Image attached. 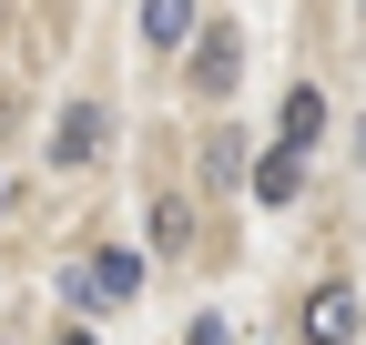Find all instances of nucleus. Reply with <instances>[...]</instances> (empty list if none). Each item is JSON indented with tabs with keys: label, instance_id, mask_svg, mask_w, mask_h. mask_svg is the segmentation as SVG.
Wrapping results in <instances>:
<instances>
[{
	"label": "nucleus",
	"instance_id": "f257e3e1",
	"mask_svg": "<svg viewBox=\"0 0 366 345\" xmlns=\"http://www.w3.org/2000/svg\"><path fill=\"white\" fill-rule=\"evenodd\" d=\"M234 81H244V31H234V21H204V31H194V92L224 102Z\"/></svg>",
	"mask_w": 366,
	"mask_h": 345
},
{
	"label": "nucleus",
	"instance_id": "f03ea898",
	"mask_svg": "<svg viewBox=\"0 0 366 345\" xmlns=\"http://www.w3.org/2000/svg\"><path fill=\"white\" fill-rule=\"evenodd\" d=\"M102 143H112V102H92V92H81V102L51 122V172H81Z\"/></svg>",
	"mask_w": 366,
	"mask_h": 345
},
{
	"label": "nucleus",
	"instance_id": "7ed1b4c3",
	"mask_svg": "<svg viewBox=\"0 0 366 345\" xmlns=\"http://www.w3.org/2000/svg\"><path fill=\"white\" fill-rule=\"evenodd\" d=\"M71 294H81V305H132V294H143V254H132V244H102L71 274Z\"/></svg>",
	"mask_w": 366,
	"mask_h": 345
},
{
	"label": "nucleus",
	"instance_id": "20e7f679",
	"mask_svg": "<svg viewBox=\"0 0 366 345\" xmlns=\"http://www.w3.org/2000/svg\"><path fill=\"white\" fill-rule=\"evenodd\" d=\"M356 325H366V294L356 284H315L305 294V345H356Z\"/></svg>",
	"mask_w": 366,
	"mask_h": 345
},
{
	"label": "nucleus",
	"instance_id": "39448f33",
	"mask_svg": "<svg viewBox=\"0 0 366 345\" xmlns=\"http://www.w3.org/2000/svg\"><path fill=\"white\" fill-rule=\"evenodd\" d=\"M244 193H254V203H295V193H305V153L264 143V153H254V172H244Z\"/></svg>",
	"mask_w": 366,
	"mask_h": 345
},
{
	"label": "nucleus",
	"instance_id": "423d86ee",
	"mask_svg": "<svg viewBox=\"0 0 366 345\" xmlns=\"http://www.w3.org/2000/svg\"><path fill=\"white\" fill-rule=\"evenodd\" d=\"M143 41H153V51L194 41V0H143Z\"/></svg>",
	"mask_w": 366,
	"mask_h": 345
},
{
	"label": "nucleus",
	"instance_id": "0eeeda50",
	"mask_svg": "<svg viewBox=\"0 0 366 345\" xmlns=\"http://www.w3.org/2000/svg\"><path fill=\"white\" fill-rule=\"evenodd\" d=\"M326 133V92H285V153H305Z\"/></svg>",
	"mask_w": 366,
	"mask_h": 345
},
{
	"label": "nucleus",
	"instance_id": "6e6552de",
	"mask_svg": "<svg viewBox=\"0 0 366 345\" xmlns=\"http://www.w3.org/2000/svg\"><path fill=\"white\" fill-rule=\"evenodd\" d=\"M183 234H194V213H183V203H173V193H163V203H153V244H163V254H173V244H183Z\"/></svg>",
	"mask_w": 366,
	"mask_h": 345
},
{
	"label": "nucleus",
	"instance_id": "1a4fd4ad",
	"mask_svg": "<svg viewBox=\"0 0 366 345\" xmlns=\"http://www.w3.org/2000/svg\"><path fill=\"white\" fill-rule=\"evenodd\" d=\"M183 345H234V325H224V315H194V325H183Z\"/></svg>",
	"mask_w": 366,
	"mask_h": 345
},
{
	"label": "nucleus",
	"instance_id": "9d476101",
	"mask_svg": "<svg viewBox=\"0 0 366 345\" xmlns=\"http://www.w3.org/2000/svg\"><path fill=\"white\" fill-rule=\"evenodd\" d=\"M61 345H102V335H81V325H61Z\"/></svg>",
	"mask_w": 366,
	"mask_h": 345
},
{
	"label": "nucleus",
	"instance_id": "9b49d317",
	"mask_svg": "<svg viewBox=\"0 0 366 345\" xmlns=\"http://www.w3.org/2000/svg\"><path fill=\"white\" fill-rule=\"evenodd\" d=\"M0 203H11V172H0Z\"/></svg>",
	"mask_w": 366,
	"mask_h": 345
}]
</instances>
